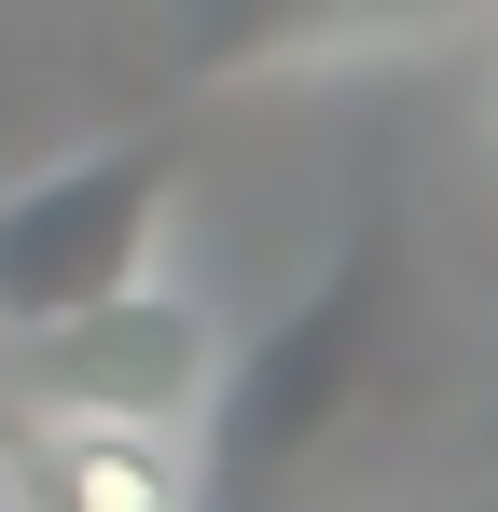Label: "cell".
Wrapping results in <instances>:
<instances>
[{
    "label": "cell",
    "instance_id": "5",
    "mask_svg": "<svg viewBox=\"0 0 498 512\" xmlns=\"http://www.w3.org/2000/svg\"><path fill=\"white\" fill-rule=\"evenodd\" d=\"M0 512H42V499H28V457H14V429H0Z\"/></svg>",
    "mask_w": 498,
    "mask_h": 512
},
{
    "label": "cell",
    "instance_id": "2",
    "mask_svg": "<svg viewBox=\"0 0 498 512\" xmlns=\"http://www.w3.org/2000/svg\"><path fill=\"white\" fill-rule=\"evenodd\" d=\"M14 388L28 402H125V416H194L208 402V333H194V305L180 291H97L70 319H42L28 360H14Z\"/></svg>",
    "mask_w": 498,
    "mask_h": 512
},
{
    "label": "cell",
    "instance_id": "3",
    "mask_svg": "<svg viewBox=\"0 0 498 512\" xmlns=\"http://www.w3.org/2000/svg\"><path fill=\"white\" fill-rule=\"evenodd\" d=\"M42 512H208L194 416H125V402H28L14 429Z\"/></svg>",
    "mask_w": 498,
    "mask_h": 512
},
{
    "label": "cell",
    "instance_id": "4",
    "mask_svg": "<svg viewBox=\"0 0 498 512\" xmlns=\"http://www.w3.org/2000/svg\"><path fill=\"white\" fill-rule=\"evenodd\" d=\"M498 0H194V56L208 70H291V56H346V42H415Z\"/></svg>",
    "mask_w": 498,
    "mask_h": 512
},
{
    "label": "cell",
    "instance_id": "1",
    "mask_svg": "<svg viewBox=\"0 0 498 512\" xmlns=\"http://www.w3.org/2000/svg\"><path fill=\"white\" fill-rule=\"evenodd\" d=\"M166 208V153H83L42 194H0V333H42L97 291H125Z\"/></svg>",
    "mask_w": 498,
    "mask_h": 512
}]
</instances>
